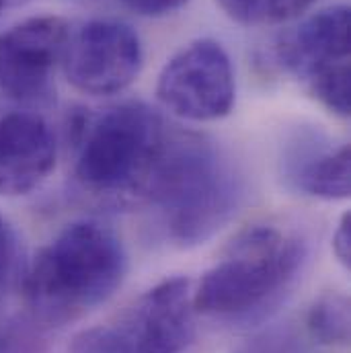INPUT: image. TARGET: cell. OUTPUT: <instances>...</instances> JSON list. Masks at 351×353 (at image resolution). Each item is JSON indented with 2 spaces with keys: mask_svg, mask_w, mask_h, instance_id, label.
<instances>
[{
  "mask_svg": "<svg viewBox=\"0 0 351 353\" xmlns=\"http://www.w3.org/2000/svg\"><path fill=\"white\" fill-rule=\"evenodd\" d=\"M243 195V175L220 144L169 130L142 201L167 241L197 247L234 218Z\"/></svg>",
  "mask_w": 351,
  "mask_h": 353,
  "instance_id": "cell-1",
  "label": "cell"
},
{
  "mask_svg": "<svg viewBox=\"0 0 351 353\" xmlns=\"http://www.w3.org/2000/svg\"><path fill=\"white\" fill-rule=\"evenodd\" d=\"M126 267L123 245L113 230L74 222L33 259L23 281L27 306L43 325L72 323L115 294Z\"/></svg>",
  "mask_w": 351,
  "mask_h": 353,
  "instance_id": "cell-2",
  "label": "cell"
},
{
  "mask_svg": "<svg viewBox=\"0 0 351 353\" xmlns=\"http://www.w3.org/2000/svg\"><path fill=\"white\" fill-rule=\"evenodd\" d=\"M167 132L159 111L142 101L81 115L74 125L79 187L105 203L142 201Z\"/></svg>",
  "mask_w": 351,
  "mask_h": 353,
  "instance_id": "cell-3",
  "label": "cell"
},
{
  "mask_svg": "<svg viewBox=\"0 0 351 353\" xmlns=\"http://www.w3.org/2000/svg\"><path fill=\"white\" fill-rule=\"evenodd\" d=\"M304 257L306 247L296 232L277 224H255L205 271L193 290V308L224 321L263 316L290 290Z\"/></svg>",
  "mask_w": 351,
  "mask_h": 353,
  "instance_id": "cell-4",
  "label": "cell"
},
{
  "mask_svg": "<svg viewBox=\"0 0 351 353\" xmlns=\"http://www.w3.org/2000/svg\"><path fill=\"white\" fill-rule=\"evenodd\" d=\"M195 333L193 288L171 277L72 339L70 353H181Z\"/></svg>",
  "mask_w": 351,
  "mask_h": 353,
  "instance_id": "cell-5",
  "label": "cell"
},
{
  "mask_svg": "<svg viewBox=\"0 0 351 353\" xmlns=\"http://www.w3.org/2000/svg\"><path fill=\"white\" fill-rule=\"evenodd\" d=\"M350 6L323 8L283 35L279 64L327 111L350 117Z\"/></svg>",
  "mask_w": 351,
  "mask_h": 353,
  "instance_id": "cell-6",
  "label": "cell"
},
{
  "mask_svg": "<svg viewBox=\"0 0 351 353\" xmlns=\"http://www.w3.org/2000/svg\"><path fill=\"white\" fill-rule=\"evenodd\" d=\"M161 105L187 121H216L234 107L237 85L228 52L216 39H195L165 64L159 74Z\"/></svg>",
  "mask_w": 351,
  "mask_h": 353,
  "instance_id": "cell-7",
  "label": "cell"
},
{
  "mask_svg": "<svg viewBox=\"0 0 351 353\" xmlns=\"http://www.w3.org/2000/svg\"><path fill=\"white\" fill-rule=\"evenodd\" d=\"M142 62V43L130 25L94 19L70 31L62 68L77 90L101 97L126 90L138 79Z\"/></svg>",
  "mask_w": 351,
  "mask_h": 353,
  "instance_id": "cell-8",
  "label": "cell"
},
{
  "mask_svg": "<svg viewBox=\"0 0 351 353\" xmlns=\"http://www.w3.org/2000/svg\"><path fill=\"white\" fill-rule=\"evenodd\" d=\"M68 35V23L54 14L25 19L0 33V90L27 105L50 101Z\"/></svg>",
  "mask_w": 351,
  "mask_h": 353,
  "instance_id": "cell-9",
  "label": "cell"
},
{
  "mask_svg": "<svg viewBox=\"0 0 351 353\" xmlns=\"http://www.w3.org/2000/svg\"><path fill=\"white\" fill-rule=\"evenodd\" d=\"M56 167V138L33 113L0 115V195L19 197L37 189Z\"/></svg>",
  "mask_w": 351,
  "mask_h": 353,
  "instance_id": "cell-10",
  "label": "cell"
},
{
  "mask_svg": "<svg viewBox=\"0 0 351 353\" xmlns=\"http://www.w3.org/2000/svg\"><path fill=\"white\" fill-rule=\"evenodd\" d=\"M350 144L300 142L292 144L283 157V176L300 193L339 201L348 199L351 189Z\"/></svg>",
  "mask_w": 351,
  "mask_h": 353,
  "instance_id": "cell-11",
  "label": "cell"
},
{
  "mask_svg": "<svg viewBox=\"0 0 351 353\" xmlns=\"http://www.w3.org/2000/svg\"><path fill=\"white\" fill-rule=\"evenodd\" d=\"M308 335L321 345H348L350 341V298L327 292L308 310Z\"/></svg>",
  "mask_w": 351,
  "mask_h": 353,
  "instance_id": "cell-12",
  "label": "cell"
},
{
  "mask_svg": "<svg viewBox=\"0 0 351 353\" xmlns=\"http://www.w3.org/2000/svg\"><path fill=\"white\" fill-rule=\"evenodd\" d=\"M216 4L245 27H269L300 17L314 0H216Z\"/></svg>",
  "mask_w": 351,
  "mask_h": 353,
  "instance_id": "cell-13",
  "label": "cell"
},
{
  "mask_svg": "<svg viewBox=\"0 0 351 353\" xmlns=\"http://www.w3.org/2000/svg\"><path fill=\"white\" fill-rule=\"evenodd\" d=\"M17 267V241L8 222L0 216V298L6 294Z\"/></svg>",
  "mask_w": 351,
  "mask_h": 353,
  "instance_id": "cell-14",
  "label": "cell"
},
{
  "mask_svg": "<svg viewBox=\"0 0 351 353\" xmlns=\"http://www.w3.org/2000/svg\"><path fill=\"white\" fill-rule=\"evenodd\" d=\"M126 8L134 10L140 17H169L177 10H181L189 0H119Z\"/></svg>",
  "mask_w": 351,
  "mask_h": 353,
  "instance_id": "cell-15",
  "label": "cell"
},
{
  "mask_svg": "<svg viewBox=\"0 0 351 353\" xmlns=\"http://www.w3.org/2000/svg\"><path fill=\"white\" fill-rule=\"evenodd\" d=\"M333 253L337 261L350 269L351 263V214L345 212L341 220L337 222V228L333 232Z\"/></svg>",
  "mask_w": 351,
  "mask_h": 353,
  "instance_id": "cell-16",
  "label": "cell"
},
{
  "mask_svg": "<svg viewBox=\"0 0 351 353\" xmlns=\"http://www.w3.org/2000/svg\"><path fill=\"white\" fill-rule=\"evenodd\" d=\"M6 2H8L10 6H14V4H21V2H25V0H6Z\"/></svg>",
  "mask_w": 351,
  "mask_h": 353,
  "instance_id": "cell-17",
  "label": "cell"
},
{
  "mask_svg": "<svg viewBox=\"0 0 351 353\" xmlns=\"http://www.w3.org/2000/svg\"><path fill=\"white\" fill-rule=\"evenodd\" d=\"M4 6H8V2H6V0H0V12H2Z\"/></svg>",
  "mask_w": 351,
  "mask_h": 353,
  "instance_id": "cell-18",
  "label": "cell"
}]
</instances>
